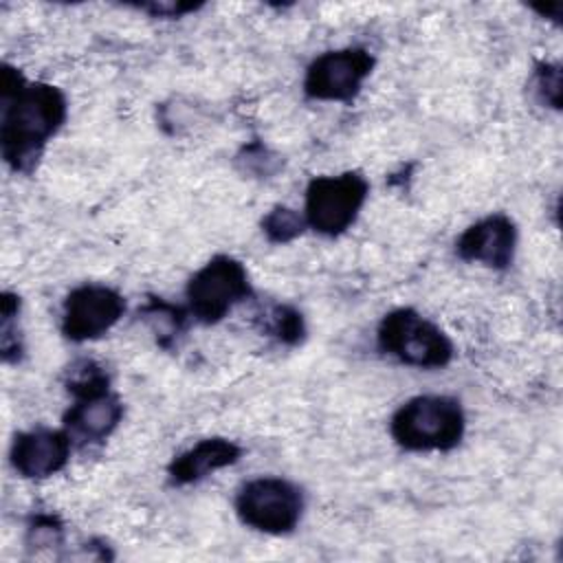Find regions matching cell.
<instances>
[{
  "label": "cell",
  "instance_id": "4",
  "mask_svg": "<svg viewBox=\"0 0 563 563\" xmlns=\"http://www.w3.org/2000/svg\"><path fill=\"white\" fill-rule=\"evenodd\" d=\"M376 347L416 369H444L455 356L451 336L409 306L385 312L376 325Z\"/></svg>",
  "mask_w": 563,
  "mask_h": 563
},
{
  "label": "cell",
  "instance_id": "5",
  "mask_svg": "<svg viewBox=\"0 0 563 563\" xmlns=\"http://www.w3.org/2000/svg\"><path fill=\"white\" fill-rule=\"evenodd\" d=\"M233 510L249 530L268 537H286L295 532L303 519L306 493L286 477L260 475L238 488Z\"/></svg>",
  "mask_w": 563,
  "mask_h": 563
},
{
  "label": "cell",
  "instance_id": "19",
  "mask_svg": "<svg viewBox=\"0 0 563 563\" xmlns=\"http://www.w3.org/2000/svg\"><path fill=\"white\" fill-rule=\"evenodd\" d=\"M202 7V2H180V0H172V2H165V0H161V2H139V4H134V9H139V11H143V13H147V15H152V18H183V15H187V13H196L198 9Z\"/></svg>",
  "mask_w": 563,
  "mask_h": 563
},
{
  "label": "cell",
  "instance_id": "17",
  "mask_svg": "<svg viewBox=\"0 0 563 563\" xmlns=\"http://www.w3.org/2000/svg\"><path fill=\"white\" fill-rule=\"evenodd\" d=\"M66 528L55 512H35L26 521L24 548L31 552H44L64 545Z\"/></svg>",
  "mask_w": 563,
  "mask_h": 563
},
{
  "label": "cell",
  "instance_id": "18",
  "mask_svg": "<svg viewBox=\"0 0 563 563\" xmlns=\"http://www.w3.org/2000/svg\"><path fill=\"white\" fill-rule=\"evenodd\" d=\"M532 95L541 106L561 110V66L552 62H537L530 77Z\"/></svg>",
  "mask_w": 563,
  "mask_h": 563
},
{
  "label": "cell",
  "instance_id": "2",
  "mask_svg": "<svg viewBox=\"0 0 563 563\" xmlns=\"http://www.w3.org/2000/svg\"><path fill=\"white\" fill-rule=\"evenodd\" d=\"M73 405L64 411V429L79 446L103 444L123 422V400L112 389L108 369L92 358H77L64 378Z\"/></svg>",
  "mask_w": 563,
  "mask_h": 563
},
{
  "label": "cell",
  "instance_id": "6",
  "mask_svg": "<svg viewBox=\"0 0 563 563\" xmlns=\"http://www.w3.org/2000/svg\"><path fill=\"white\" fill-rule=\"evenodd\" d=\"M255 297L246 266L227 253L207 260L185 286L187 310L200 325L224 321L238 306Z\"/></svg>",
  "mask_w": 563,
  "mask_h": 563
},
{
  "label": "cell",
  "instance_id": "14",
  "mask_svg": "<svg viewBox=\"0 0 563 563\" xmlns=\"http://www.w3.org/2000/svg\"><path fill=\"white\" fill-rule=\"evenodd\" d=\"M257 325L262 334L275 339L282 345L295 347L303 343L308 328L303 314L290 303H268L257 312Z\"/></svg>",
  "mask_w": 563,
  "mask_h": 563
},
{
  "label": "cell",
  "instance_id": "7",
  "mask_svg": "<svg viewBox=\"0 0 563 563\" xmlns=\"http://www.w3.org/2000/svg\"><path fill=\"white\" fill-rule=\"evenodd\" d=\"M369 196V180L356 172L314 176L306 185L303 218L323 238H339L352 229Z\"/></svg>",
  "mask_w": 563,
  "mask_h": 563
},
{
  "label": "cell",
  "instance_id": "3",
  "mask_svg": "<svg viewBox=\"0 0 563 563\" xmlns=\"http://www.w3.org/2000/svg\"><path fill=\"white\" fill-rule=\"evenodd\" d=\"M466 433V413L457 398L420 394L405 400L389 418V435L409 453H446L460 446Z\"/></svg>",
  "mask_w": 563,
  "mask_h": 563
},
{
  "label": "cell",
  "instance_id": "11",
  "mask_svg": "<svg viewBox=\"0 0 563 563\" xmlns=\"http://www.w3.org/2000/svg\"><path fill=\"white\" fill-rule=\"evenodd\" d=\"M519 229L506 213H488L468 224L455 240V255L462 262L490 271H506L515 262Z\"/></svg>",
  "mask_w": 563,
  "mask_h": 563
},
{
  "label": "cell",
  "instance_id": "15",
  "mask_svg": "<svg viewBox=\"0 0 563 563\" xmlns=\"http://www.w3.org/2000/svg\"><path fill=\"white\" fill-rule=\"evenodd\" d=\"M20 308V295L4 290L0 299V356L7 365H18L24 358V341L18 328Z\"/></svg>",
  "mask_w": 563,
  "mask_h": 563
},
{
  "label": "cell",
  "instance_id": "12",
  "mask_svg": "<svg viewBox=\"0 0 563 563\" xmlns=\"http://www.w3.org/2000/svg\"><path fill=\"white\" fill-rule=\"evenodd\" d=\"M242 453L244 449L235 440L222 435L202 438L169 460L167 479L172 486L198 484L216 471L238 464Z\"/></svg>",
  "mask_w": 563,
  "mask_h": 563
},
{
  "label": "cell",
  "instance_id": "10",
  "mask_svg": "<svg viewBox=\"0 0 563 563\" xmlns=\"http://www.w3.org/2000/svg\"><path fill=\"white\" fill-rule=\"evenodd\" d=\"M73 446L75 442L64 427H33L13 435L9 464L22 479H48L66 468Z\"/></svg>",
  "mask_w": 563,
  "mask_h": 563
},
{
  "label": "cell",
  "instance_id": "8",
  "mask_svg": "<svg viewBox=\"0 0 563 563\" xmlns=\"http://www.w3.org/2000/svg\"><path fill=\"white\" fill-rule=\"evenodd\" d=\"M376 66V57L363 46H343L319 53L303 73L301 90L312 101H354Z\"/></svg>",
  "mask_w": 563,
  "mask_h": 563
},
{
  "label": "cell",
  "instance_id": "16",
  "mask_svg": "<svg viewBox=\"0 0 563 563\" xmlns=\"http://www.w3.org/2000/svg\"><path fill=\"white\" fill-rule=\"evenodd\" d=\"M260 227L271 244H288L308 229L303 213L286 205H275L268 213H264Z\"/></svg>",
  "mask_w": 563,
  "mask_h": 563
},
{
  "label": "cell",
  "instance_id": "13",
  "mask_svg": "<svg viewBox=\"0 0 563 563\" xmlns=\"http://www.w3.org/2000/svg\"><path fill=\"white\" fill-rule=\"evenodd\" d=\"M136 317L150 330L156 345L165 352L178 350V345H180V341L187 332L189 319H191L187 306L172 303V301H167L163 297H156V295H150L139 306Z\"/></svg>",
  "mask_w": 563,
  "mask_h": 563
},
{
  "label": "cell",
  "instance_id": "1",
  "mask_svg": "<svg viewBox=\"0 0 563 563\" xmlns=\"http://www.w3.org/2000/svg\"><path fill=\"white\" fill-rule=\"evenodd\" d=\"M0 75V154L13 174L31 176L68 119V99L59 86L26 79L7 62Z\"/></svg>",
  "mask_w": 563,
  "mask_h": 563
},
{
  "label": "cell",
  "instance_id": "9",
  "mask_svg": "<svg viewBox=\"0 0 563 563\" xmlns=\"http://www.w3.org/2000/svg\"><path fill=\"white\" fill-rule=\"evenodd\" d=\"M125 310L128 301L114 286L97 282L79 284L62 301V336L70 343L97 341L123 319Z\"/></svg>",
  "mask_w": 563,
  "mask_h": 563
}]
</instances>
